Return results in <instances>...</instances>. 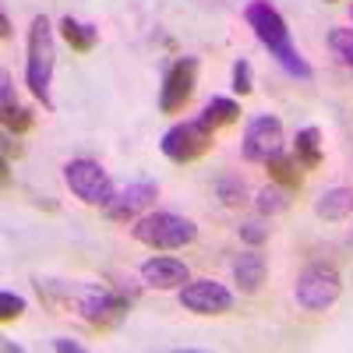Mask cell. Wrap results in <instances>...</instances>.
<instances>
[{
	"mask_svg": "<svg viewBox=\"0 0 353 353\" xmlns=\"http://www.w3.org/2000/svg\"><path fill=\"white\" fill-rule=\"evenodd\" d=\"M0 39H11V18L0 11Z\"/></svg>",
	"mask_w": 353,
	"mask_h": 353,
	"instance_id": "29",
	"label": "cell"
},
{
	"mask_svg": "<svg viewBox=\"0 0 353 353\" xmlns=\"http://www.w3.org/2000/svg\"><path fill=\"white\" fill-rule=\"evenodd\" d=\"M251 64L244 61V57H241V61H233V92H237V96H251Z\"/></svg>",
	"mask_w": 353,
	"mask_h": 353,
	"instance_id": "25",
	"label": "cell"
},
{
	"mask_svg": "<svg viewBox=\"0 0 353 353\" xmlns=\"http://www.w3.org/2000/svg\"><path fill=\"white\" fill-rule=\"evenodd\" d=\"M25 314V297L14 290H0V321H18Z\"/></svg>",
	"mask_w": 353,
	"mask_h": 353,
	"instance_id": "23",
	"label": "cell"
},
{
	"mask_svg": "<svg viewBox=\"0 0 353 353\" xmlns=\"http://www.w3.org/2000/svg\"><path fill=\"white\" fill-rule=\"evenodd\" d=\"M14 138H18V134H11V131H4V138H0V149H4V159L21 156V145H18Z\"/></svg>",
	"mask_w": 353,
	"mask_h": 353,
	"instance_id": "27",
	"label": "cell"
},
{
	"mask_svg": "<svg viewBox=\"0 0 353 353\" xmlns=\"http://www.w3.org/2000/svg\"><path fill=\"white\" fill-rule=\"evenodd\" d=\"M71 297H74L78 314L92 329H110L131 311L138 293L124 290V286H113V290H106V286H71Z\"/></svg>",
	"mask_w": 353,
	"mask_h": 353,
	"instance_id": "4",
	"label": "cell"
},
{
	"mask_svg": "<svg viewBox=\"0 0 353 353\" xmlns=\"http://www.w3.org/2000/svg\"><path fill=\"white\" fill-rule=\"evenodd\" d=\"M131 237L152 251H181V248L194 244L198 226L188 216H176V212H145L134 219Z\"/></svg>",
	"mask_w": 353,
	"mask_h": 353,
	"instance_id": "3",
	"label": "cell"
},
{
	"mask_svg": "<svg viewBox=\"0 0 353 353\" xmlns=\"http://www.w3.org/2000/svg\"><path fill=\"white\" fill-rule=\"evenodd\" d=\"M4 350H8V353H21V346H18V343H11V339H4Z\"/></svg>",
	"mask_w": 353,
	"mask_h": 353,
	"instance_id": "30",
	"label": "cell"
},
{
	"mask_svg": "<svg viewBox=\"0 0 353 353\" xmlns=\"http://www.w3.org/2000/svg\"><path fill=\"white\" fill-rule=\"evenodd\" d=\"M230 272H233V283H237L241 293H258L261 283H265V276H269V265H265V254L244 251V254L233 258Z\"/></svg>",
	"mask_w": 353,
	"mask_h": 353,
	"instance_id": "13",
	"label": "cell"
},
{
	"mask_svg": "<svg viewBox=\"0 0 353 353\" xmlns=\"http://www.w3.org/2000/svg\"><path fill=\"white\" fill-rule=\"evenodd\" d=\"M194 81H198V61L194 57H176L173 64H166L163 85H159V110L163 113H181L194 96Z\"/></svg>",
	"mask_w": 353,
	"mask_h": 353,
	"instance_id": "8",
	"label": "cell"
},
{
	"mask_svg": "<svg viewBox=\"0 0 353 353\" xmlns=\"http://www.w3.org/2000/svg\"><path fill=\"white\" fill-rule=\"evenodd\" d=\"M201 117H205V121H209L216 131H219V128H230V124L241 121V103H237V99H226V96H212L209 103H205Z\"/></svg>",
	"mask_w": 353,
	"mask_h": 353,
	"instance_id": "18",
	"label": "cell"
},
{
	"mask_svg": "<svg viewBox=\"0 0 353 353\" xmlns=\"http://www.w3.org/2000/svg\"><path fill=\"white\" fill-rule=\"evenodd\" d=\"M244 18H248V25H251L254 39L269 50V57H272V61H276L290 78H301V81H311V78H314L311 64L297 53V46L290 43V25H286V18L269 4V0H251L248 11H244Z\"/></svg>",
	"mask_w": 353,
	"mask_h": 353,
	"instance_id": "1",
	"label": "cell"
},
{
	"mask_svg": "<svg viewBox=\"0 0 353 353\" xmlns=\"http://www.w3.org/2000/svg\"><path fill=\"white\" fill-rule=\"evenodd\" d=\"M212 191H216V198L226 205V209H237V205L248 201V184H244V176H237V173L216 176V181H212Z\"/></svg>",
	"mask_w": 353,
	"mask_h": 353,
	"instance_id": "19",
	"label": "cell"
},
{
	"mask_svg": "<svg viewBox=\"0 0 353 353\" xmlns=\"http://www.w3.org/2000/svg\"><path fill=\"white\" fill-rule=\"evenodd\" d=\"M176 301H181L184 311L201 314V318L233 311V293L216 279H188L181 290H176Z\"/></svg>",
	"mask_w": 353,
	"mask_h": 353,
	"instance_id": "9",
	"label": "cell"
},
{
	"mask_svg": "<svg viewBox=\"0 0 353 353\" xmlns=\"http://www.w3.org/2000/svg\"><path fill=\"white\" fill-rule=\"evenodd\" d=\"M350 212H353V191L350 188H329L314 201V216L325 223H343Z\"/></svg>",
	"mask_w": 353,
	"mask_h": 353,
	"instance_id": "15",
	"label": "cell"
},
{
	"mask_svg": "<svg viewBox=\"0 0 353 353\" xmlns=\"http://www.w3.org/2000/svg\"><path fill=\"white\" fill-rule=\"evenodd\" d=\"M343 293V276L332 261H311L304 265V272L297 276L293 286V301L304 311H329Z\"/></svg>",
	"mask_w": 353,
	"mask_h": 353,
	"instance_id": "6",
	"label": "cell"
},
{
	"mask_svg": "<svg viewBox=\"0 0 353 353\" xmlns=\"http://www.w3.org/2000/svg\"><path fill=\"white\" fill-rule=\"evenodd\" d=\"M159 198V184L156 181H131L124 188L113 191V201L106 205V219L110 223H131L138 219V212H145L149 205Z\"/></svg>",
	"mask_w": 353,
	"mask_h": 353,
	"instance_id": "11",
	"label": "cell"
},
{
	"mask_svg": "<svg viewBox=\"0 0 353 353\" xmlns=\"http://www.w3.org/2000/svg\"><path fill=\"white\" fill-rule=\"evenodd\" d=\"M141 283L145 286H156V290H181L191 272H188V265L181 258H170V254H152V258H145L141 261Z\"/></svg>",
	"mask_w": 353,
	"mask_h": 353,
	"instance_id": "12",
	"label": "cell"
},
{
	"mask_svg": "<svg viewBox=\"0 0 353 353\" xmlns=\"http://www.w3.org/2000/svg\"><path fill=\"white\" fill-rule=\"evenodd\" d=\"M216 145V128L205 121V117H191V121H181V124H173L163 138H159V152L176 163V166H188L194 159H201L205 152H209Z\"/></svg>",
	"mask_w": 353,
	"mask_h": 353,
	"instance_id": "5",
	"label": "cell"
},
{
	"mask_svg": "<svg viewBox=\"0 0 353 353\" xmlns=\"http://www.w3.org/2000/svg\"><path fill=\"white\" fill-rule=\"evenodd\" d=\"M283 149V121L276 113H258L248 121L244 128V141H241V152L248 163H265L272 152Z\"/></svg>",
	"mask_w": 353,
	"mask_h": 353,
	"instance_id": "10",
	"label": "cell"
},
{
	"mask_svg": "<svg viewBox=\"0 0 353 353\" xmlns=\"http://www.w3.org/2000/svg\"><path fill=\"white\" fill-rule=\"evenodd\" d=\"M0 103H4V110L18 106V103H14V81H11L8 71H0Z\"/></svg>",
	"mask_w": 353,
	"mask_h": 353,
	"instance_id": "26",
	"label": "cell"
},
{
	"mask_svg": "<svg viewBox=\"0 0 353 353\" xmlns=\"http://www.w3.org/2000/svg\"><path fill=\"white\" fill-rule=\"evenodd\" d=\"M32 124H36V113L28 110V106H11V110H4V131H11V134H28L32 131Z\"/></svg>",
	"mask_w": 353,
	"mask_h": 353,
	"instance_id": "22",
	"label": "cell"
},
{
	"mask_svg": "<svg viewBox=\"0 0 353 353\" xmlns=\"http://www.w3.org/2000/svg\"><path fill=\"white\" fill-rule=\"evenodd\" d=\"M329 50L336 53V61L353 71V28H332L329 32Z\"/></svg>",
	"mask_w": 353,
	"mask_h": 353,
	"instance_id": "21",
	"label": "cell"
},
{
	"mask_svg": "<svg viewBox=\"0 0 353 353\" xmlns=\"http://www.w3.org/2000/svg\"><path fill=\"white\" fill-rule=\"evenodd\" d=\"M64 181H68L71 194L85 205H92V209H106L113 201V191H117L110 173L96 159H71L64 166Z\"/></svg>",
	"mask_w": 353,
	"mask_h": 353,
	"instance_id": "7",
	"label": "cell"
},
{
	"mask_svg": "<svg viewBox=\"0 0 353 353\" xmlns=\"http://www.w3.org/2000/svg\"><path fill=\"white\" fill-rule=\"evenodd\" d=\"M254 209H258L261 216H279V212H286V209H290V191L279 188V184L261 188V191L254 194Z\"/></svg>",
	"mask_w": 353,
	"mask_h": 353,
	"instance_id": "20",
	"label": "cell"
},
{
	"mask_svg": "<svg viewBox=\"0 0 353 353\" xmlns=\"http://www.w3.org/2000/svg\"><path fill=\"white\" fill-rule=\"evenodd\" d=\"M53 61H57L53 25H50L46 14H36L32 25H28V43H25V85H28V92L43 103V110H53V99H50Z\"/></svg>",
	"mask_w": 353,
	"mask_h": 353,
	"instance_id": "2",
	"label": "cell"
},
{
	"mask_svg": "<svg viewBox=\"0 0 353 353\" xmlns=\"http://www.w3.org/2000/svg\"><path fill=\"white\" fill-rule=\"evenodd\" d=\"M293 156H297V163L304 170H318L321 166V131L318 128H301L297 138H293Z\"/></svg>",
	"mask_w": 353,
	"mask_h": 353,
	"instance_id": "17",
	"label": "cell"
},
{
	"mask_svg": "<svg viewBox=\"0 0 353 353\" xmlns=\"http://www.w3.org/2000/svg\"><path fill=\"white\" fill-rule=\"evenodd\" d=\"M350 18H353V8H350Z\"/></svg>",
	"mask_w": 353,
	"mask_h": 353,
	"instance_id": "32",
	"label": "cell"
},
{
	"mask_svg": "<svg viewBox=\"0 0 353 353\" xmlns=\"http://www.w3.org/2000/svg\"><path fill=\"white\" fill-rule=\"evenodd\" d=\"M237 233H241V241L251 244V248H261L265 241H269V226H265L261 219H248V223H241Z\"/></svg>",
	"mask_w": 353,
	"mask_h": 353,
	"instance_id": "24",
	"label": "cell"
},
{
	"mask_svg": "<svg viewBox=\"0 0 353 353\" xmlns=\"http://www.w3.org/2000/svg\"><path fill=\"white\" fill-rule=\"evenodd\" d=\"M325 4H336V0H325Z\"/></svg>",
	"mask_w": 353,
	"mask_h": 353,
	"instance_id": "31",
	"label": "cell"
},
{
	"mask_svg": "<svg viewBox=\"0 0 353 353\" xmlns=\"http://www.w3.org/2000/svg\"><path fill=\"white\" fill-rule=\"evenodd\" d=\"M53 350H57V353H81L85 346H81L78 339H64V336H61V339H53Z\"/></svg>",
	"mask_w": 353,
	"mask_h": 353,
	"instance_id": "28",
	"label": "cell"
},
{
	"mask_svg": "<svg viewBox=\"0 0 353 353\" xmlns=\"http://www.w3.org/2000/svg\"><path fill=\"white\" fill-rule=\"evenodd\" d=\"M265 170H269V176L279 184V188H286V191H301L304 188V166L297 163V156H290V152H272L269 159L261 163Z\"/></svg>",
	"mask_w": 353,
	"mask_h": 353,
	"instance_id": "14",
	"label": "cell"
},
{
	"mask_svg": "<svg viewBox=\"0 0 353 353\" xmlns=\"http://www.w3.org/2000/svg\"><path fill=\"white\" fill-rule=\"evenodd\" d=\"M61 39L74 50V53H92L96 43H99V28L88 25V21H78V18H64L61 21Z\"/></svg>",
	"mask_w": 353,
	"mask_h": 353,
	"instance_id": "16",
	"label": "cell"
}]
</instances>
